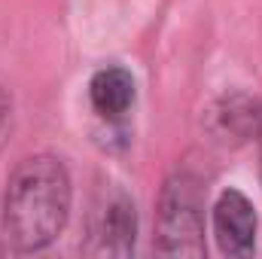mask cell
<instances>
[{"instance_id": "cell-1", "label": "cell", "mask_w": 262, "mask_h": 259, "mask_svg": "<svg viewBox=\"0 0 262 259\" xmlns=\"http://www.w3.org/2000/svg\"><path fill=\"white\" fill-rule=\"evenodd\" d=\"M70 213V177L61 159H25L3 195V232L15 250H43L64 229Z\"/></svg>"}, {"instance_id": "cell-2", "label": "cell", "mask_w": 262, "mask_h": 259, "mask_svg": "<svg viewBox=\"0 0 262 259\" xmlns=\"http://www.w3.org/2000/svg\"><path fill=\"white\" fill-rule=\"evenodd\" d=\"M159 250L168 256L204 253V189L195 177L177 174L159 201Z\"/></svg>"}, {"instance_id": "cell-3", "label": "cell", "mask_w": 262, "mask_h": 259, "mask_svg": "<svg viewBox=\"0 0 262 259\" xmlns=\"http://www.w3.org/2000/svg\"><path fill=\"white\" fill-rule=\"evenodd\" d=\"M134 201L119 186H104L89 213V253L125 256L134 247Z\"/></svg>"}, {"instance_id": "cell-4", "label": "cell", "mask_w": 262, "mask_h": 259, "mask_svg": "<svg viewBox=\"0 0 262 259\" xmlns=\"http://www.w3.org/2000/svg\"><path fill=\"white\" fill-rule=\"evenodd\" d=\"M213 235L226 256H247L256 244V210L247 195L226 189L213 204Z\"/></svg>"}, {"instance_id": "cell-5", "label": "cell", "mask_w": 262, "mask_h": 259, "mask_svg": "<svg viewBox=\"0 0 262 259\" xmlns=\"http://www.w3.org/2000/svg\"><path fill=\"white\" fill-rule=\"evenodd\" d=\"M89 98L101 119L116 122L134 104V79L122 67H101L89 82Z\"/></svg>"}, {"instance_id": "cell-6", "label": "cell", "mask_w": 262, "mask_h": 259, "mask_svg": "<svg viewBox=\"0 0 262 259\" xmlns=\"http://www.w3.org/2000/svg\"><path fill=\"white\" fill-rule=\"evenodd\" d=\"M213 128L220 137H259L262 131V107L259 101L247 98V95H232L226 98L216 110H213Z\"/></svg>"}, {"instance_id": "cell-7", "label": "cell", "mask_w": 262, "mask_h": 259, "mask_svg": "<svg viewBox=\"0 0 262 259\" xmlns=\"http://www.w3.org/2000/svg\"><path fill=\"white\" fill-rule=\"evenodd\" d=\"M6 128H9V98H6V92L0 89V140H3Z\"/></svg>"}, {"instance_id": "cell-8", "label": "cell", "mask_w": 262, "mask_h": 259, "mask_svg": "<svg viewBox=\"0 0 262 259\" xmlns=\"http://www.w3.org/2000/svg\"><path fill=\"white\" fill-rule=\"evenodd\" d=\"M259 180H262V131H259Z\"/></svg>"}]
</instances>
